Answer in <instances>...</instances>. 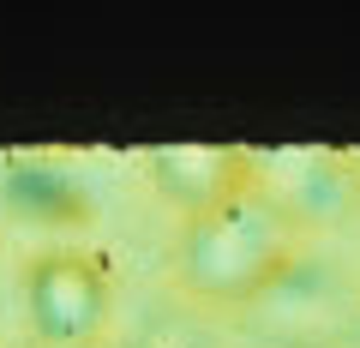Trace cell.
Masks as SVG:
<instances>
[{
	"mask_svg": "<svg viewBox=\"0 0 360 348\" xmlns=\"http://www.w3.org/2000/svg\"><path fill=\"white\" fill-rule=\"evenodd\" d=\"M300 252H307V217L295 210V198H283L264 181H246L222 205L180 217L168 271L186 300L229 312L283 288Z\"/></svg>",
	"mask_w": 360,
	"mask_h": 348,
	"instance_id": "cell-1",
	"label": "cell"
},
{
	"mask_svg": "<svg viewBox=\"0 0 360 348\" xmlns=\"http://www.w3.org/2000/svg\"><path fill=\"white\" fill-rule=\"evenodd\" d=\"M25 312L49 348H96L115 318V276L84 246H42L25 271Z\"/></svg>",
	"mask_w": 360,
	"mask_h": 348,
	"instance_id": "cell-2",
	"label": "cell"
},
{
	"mask_svg": "<svg viewBox=\"0 0 360 348\" xmlns=\"http://www.w3.org/2000/svg\"><path fill=\"white\" fill-rule=\"evenodd\" d=\"M150 181L174 205V217H198L229 193H240L246 181H258V168L246 150H229V144H168L150 156Z\"/></svg>",
	"mask_w": 360,
	"mask_h": 348,
	"instance_id": "cell-3",
	"label": "cell"
}]
</instances>
